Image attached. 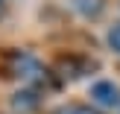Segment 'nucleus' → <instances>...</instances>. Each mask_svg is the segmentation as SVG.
<instances>
[{
	"instance_id": "1",
	"label": "nucleus",
	"mask_w": 120,
	"mask_h": 114,
	"mask_svg": "<svg viewBox=\"0 0 120 114\" xmlns=\"http://www.w3.org/2000/svg\"><path fill=\"white\" fill-rule=\"evenodd\" d=\"M91 103L103 105V108H114V105H120V88L109 79L94 82L91 85Z\"/></svg>"
},
{
	"instance_id": "2",
	"label": "nucleus",
	"mask_w": 120,
	"mask_h": 114,
	"mask_svg": "<svg viewBox=\"0 0 120 114\" xmlns=\"http://www.w3.org/2000/svg\"><path fill=\"white\" fill-rule=\"evenodd\" d=\"M15 73L21 76V79H29V82H35V79H44V67H41L38 62H35L32 56H26V53H21V56H15Z\"/></svg>"
},
{
	"instance_id": "3",
	"label": "nucleus",
	"mask_w": 120,
	"mask_h": 114,
	"mask_svg": "<svg viewBox=\"0 0 120 114\" xmlns=\"http://www.w3.org/2000/svg\"><path fill=\"white\" fill-rule=\"evenodd\" d=\"M70 3H73V9L79 12L82 18H100L103 9H105L103 0H70Z\"/></svg>"
},
{
	"instance_id": "4",
	"label": "nucleus",
	"mask_w": 120,
	"mask_h": 114,
	"mask_svg": "<svg viewBox=\"0 0 120 114\" xmlns=\"http://www.w3.org/2000/svg\"><path fill=\"white\" fill-rule=\"evenodd\" d=\"M12 105H15V108H21V111H29V108H35V105H38V94H35V91H18L15 99H12Z\"/></svg>"
},
{
	"instance_id": "5",
	"label": "nucleus",
	"mask_w": 120,
	"mask_h": 114,
	"mask_svg": "<svg viewBox=\"0 0 120 114\" xmlns=\"http://www.w3.org/2000/svg\"><path fill=\"white\" fill-rule=\"evenodd\" d=\"M53 114H100L94 105H82V103H68V105H59Z\"/></svg>"
},
{
	"instance_id": "6",
	"label": "nucleus",
	"mask_w": 120,
	"mask_h": 114,
	"mask_svg": "<svg viewBox=\"0 0 120 114\" xmlns=\"http://www.w3.org/2000/svg\"><path fill=\"white\" fill-rule=\"evenodd\" d=\"M109 47H111L114 53H120V23L109 29Z\"/></svg>"
},
{
	"instance_id": "7",
	"label": "nucleus",
	"mask_w": 120,
	"mask_h": 114,
	"mask_svg": "<svg viewBox=\"0 0 120 114\" xmlns=\"http://www.w3.org/2000/svg\"><path fill=\"white\" fill-rule=\"evenodd\" d=\"M0 15H3V0H0Z\"/></svg>"
}]
</instances>
